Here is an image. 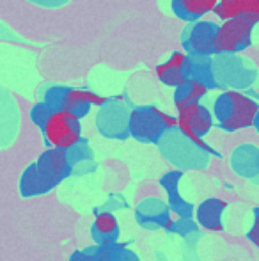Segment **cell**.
Segmentation results:
<instances>
[{"label":"cell","instance_id":"1","mask_svg":"<svg viewBox=\"0 0 259 261\" xmlns=\"http://www.w3.org/2000/svg\"><path fill=\"white\" fill-rule=\"evenodd\" d=\"M69 171V155L63 149L50 148L32 164L21 178V194L36 196L55 187Z\"/></svg>","mask_w":259,"mask_h":261},{"label":"cell","instance_id":"2","mask_svg":"<svg viewBox=\"0 0 259 261\" xmlns=\"http://www.w3.org/2000/svg\"><path fill=\"white\" fill-rule=\"evenodd\" d=\"M257 114L259 103L242 91H224L213 103L215 119L225 132H238L254 126Z\"/></svg>","mask_w":259,"mask_h":261},{"label":"cell","instance_id":"3","mask_svg":"<svg viewBox=\"0 0 259 261\" xmlns=\"http://www.w3.org/2000/svg\"><path fill=\"white\" fill-rule=\"evenodd\" d=\"M178 128V117L158 107H135L130 114V135L140 142H160L169 130Z\"/></svg>","mask_w":259,"mask_h":261},{"label":"cell","instance_id":"4","mask_svg":"<svg viewBox=\"0 0 259 261\" xmlns=\"http://www.w3.org/2000/svg\"><path fill=\"white\" fill-rule=\"evenodd\" d=\"M41 132L50 148L63 151H71L82 142L80 117L68 110H53Z\"/></svg>","mask_w":259,"mask_h":261},{"label":"cell","instance_id":"5","mask_svg":"<svg viewBox=\"0 0 259 261\" xmlns=\"http://www.w3.org/2000/svg\"><path fill=\"white\" fill-rule=\"evenodd\" d=\"M108 98L100 96L89 89H78V87H64L53 86L45 93V101L53 110H68L82 119L87 116L91 107H103Z\"/></svg>","mask_w":259,"mask_h":261},{"label":"cell","instance_id":"6","mask_svg":"<svg viewBox=\"0 0 259 261\" xmlns=\"http://www.w3.org/2000/svg\"><path fill=\"white\" fill-rule=\"evenodd\" d=\"M256 21L249 16L231 18L218 25L215 55H238L252 45Z\"/></svg>","mask_w":259,"mask_h":261},{"label":"cell","instance_id":"7","mask_svg":"<svg viewBox=\"0 0 259 261\" xmlns=\"http://www.w3.org/2000/svg\"><path fill=\"white\" fill-rule=\"evenodd\" d=\"M213 112L203 103L183 107L178 110V130L187 139H190L199 149L210 153V155H217L215 149H211L203 141L204 135L213 128Z\"/></svg>","mask_w":259,"mask_h":261},{"label":"cell","instance_id":"8","mask_svg":"<svg viewBox=\"0 0 259 261\" xmlns=\"http://www.w3.org/2000/svg\"><path fill=\"white\" fill-rule=\"evenodd\" d=\"M213 71L218 87H249L254 82L257 71L247 59L240 55H215Z\"/></svg>","mask_w":259,"mask_h":261},{"label":"cell","instance_id":"9","mask_svg":"<svg viewBox=\"0 0 259 261\" xmlns=\"http://www.w3.org/2000/svg\"><path fill=\"white\" fill-rule=\"evenodd\" d=\"M130 114L121 96L108 98L107 103L100 107L96 116V126L107 137L123 139L130 135Z\"/></svg>","mask_w":259,"mask_h":261},{"label":"cell","instance_id":"10","mask_svg":"<svg viewBox=\"0 0 259 261\" xmlns=\"http://www.w3.org/2000/svg\"><path fill=\"white\" fill-rule=\"evenodd\" d=\"M218 25L210 20H200L187 25L181 34V46L188 55H210L215 57Z\"/></svg>","mask_w":259,"mask_h":261},{"label":"cell","instance_id":"11","mask_svg":"<svg viewBox=\"0 0 259 261\" xmlns=\"http://www.w3.org/2000/svg\"><path fill=\"white\" fill-rule=\"evenodd\" d=\"M156 76H158V80L163 86L174 87V89L183 86L187 80H190V73H188V55L181 54V52H174L165 62L156 66Z\"/></svg>","mask_w":259,"mask_h":261},{"label":"cell","instance_id":"12","mask_svg":"<svg viewBox=\"0 0 259 261\" xmlns=\"http://www.w3.org/2000/svg\"><path fill=\"white\" fill-rule=\"evenodd\" d=\"M227 208V203L218 197H210L204 199L203 203L195 210V220L199 226L206 231H213V233H220L224 229L222 224V213Z\"/></svg>","mask_w":259,"mask_h":261},{"label":"cell","instance_id":"13","mask_svg":"<svg viewBox=\"0 0 259 261\" xmlns=\"http://www.w3.org/2000/svg\"><path fill=\"white\" fill-rule=\"evenodd\" d=\"M220 4V0H172L170 7L176 18L187 23L200 21L204 14L215 11Z\"/></svg>","mask_w":259,"mask_h":261},{"label":"cell","instance_id":"14","mask_svg":"<svg viewBox=\"0 0 259 261\" xmlns=\"http://www.w3.org/2000/svg\"><path fill=\"white\" fill-rule=\"evenodd\" d=\"M215 14L224 21L231 18L249 16L259 23V0H220Z\"/></svg>","mask_w":259,"mask_h":261},{"label":"cell","instance_id":"15","mask_svg":"<svg viewBox=\"0 0 259 261\" xmlns=\"http://www.w3.org/2000/svg\"><path fill=\"white\" fill-rule=\"evenodd\" d=\"M188 73L190 79L199 80L210 89H218L213 71V57L210 55H188Z\"/></svg>","mask_w":259,"mask_h":261},{"label":"cell","instance_id":"16","mask_svg":"<svg viewBox=\"0 0 259 261\" xmlns=\"http://www.w3.org/2000/svg\"><path fill=\"white\" fill-rule=\"evenodd\" d=\"M208 91H210L208 86H204L199 80L190 79V80H187L183 86L174 89V105L180 110V109H183V107L200 103V100L206 96Z\"/></svg>","mask_w":259,"mask_h":261},{"label":"cell","instance_id":"17","mask_svg":"<svg viewBox=\"0 0 259 261\" xmlns=\"http://www.w3.org/2000/svg\"><path fill=\"white\" fill-rule=\"evenodd\" d=\"M94 237H100L98 240L105 242H110L118 237L119 233V222H118V217L114 215L112 212H100L94 219Z\"/></svg>","mask_w":259,"mask_h":261},{"label":"cell","instance_id":"18","mask_svg":"<svg viewBox=\"0 0 259 261\" xmlns=\"http://www.w3.org/2000/svg\"><path fill=\"white\" fill-rule=\"evenodd\" d=\"M52 114H53V109L46 103L45 100H43V101L36 103L31 109V119H32V123L39 128V130H43V126L46 124V121L50 119V116H52Z\"/></svg>","mask_w":259,"mask_h":261},{"label":"cell","instance_id":"19","mask_svg":"<svg viewBox=\"0 0 259 261\" xmlns=\"http://www.w3.org/2000/svg\"><path fill=\"white\" fill-rule=\"evenodd\" d=\"M249 240L252 244H256L259 247V208L256 210V219H254V226L252 229L249 231Z\"/></svg>","mask_w":259,"mask_h":261},{"label":"cell","instance_id":"20","mask_svg":"<svg viewBox=\"0 0 259 261\" xmlns=\"http://www.w3.org/2000/svg\"><path fill=\"white\" fill-rule=\"evenodd\" d=\"M254 126H256L257 132H259V114H257V117H256V123H254Z\"/></svg>","mask_w":259,"mask_h":261}]
</instances>
